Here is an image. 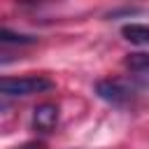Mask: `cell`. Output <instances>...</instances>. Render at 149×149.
Returning <instances> with one entry per match:
<instances>
[{
  "label": "cell",
  "instance_id": "cell-1",
  "mask_svg": "<svg viewBox=\"0 0 149 149\" xmlns=\"http://www.w3.org/2000/svg\"><path fill=\"white\" fill-rule=\"evenodd\" d=\"M144 93V84L137 77H105L95 81V95L112 107L130 109Z\"/></svg>",
  "mask_w": 149,
  "mask_h": 149
},
{
  "label": "cell",
  "instance_id": "cell-2",
  "mask_svg": "<svg viewBox=\"0 0 149 149\" xmlns=\"http://www.w3.org/2000/svg\"><path fill=\"white\" fill-rule=\"evenodd\" d=\"M54 88V81L44 74H26V77H2L0 91L2 98H26L33 93H47Z\"/></svg>",
  "mask_w": 149,
  "mask_h": 149
},
{
  "label": "cell",
  "instance_id": "cell-3",
  "mask_svg": "<svg viewBox=\"0 0 149 149\" xmlns=\"http://www.w3.org/2000/svg\"><path fill=\"white\" fill-rule=\"evenodd\" d=\"M58 126V105L54 102H42L33 109V119H30V128L35 133H51Z\"/></svg>",
  "mask_w": 149,
  "mask_h": 149
},
{
  "label": "cell",
  "instance_id": "cell-4",
  "mask_svg": "<svg viewBox=\"0 0 149 149\" xmlns=\"http://www.w3.org/2000/svg\"><path fill=\"white\" fill-rule=\"evenodd\" d=\"M123 65L130 70V74H133V77L142 79V77H147V74H149V54H144V51L128 54V56H126V61H123Z\"/></svg>",
  "mask_w": 149,
  "mask_h": 149
},
{
  "label": "cell",
  "instance_id": "cell-5",
  "mask_svg": "<svg viewBox=\"0 0 149 149\" xmlns=\"http://www.w3.org/2000/svg\"><path fill=\"white\" fill-rule=\"evenodd\" d=\"M121 35L133 44H149V26L147 23H126Z\"/></svg>",
  "mask_w": 149,
  "mask_h": 149
},
{
  "label": "cell",
  "instance_id": "cell-6",
  "mask_svg": "<svg viewBox=\"0 0 149 149\" xmlns=\"http://www.w3.org/2000/svg\"><path fill=\"white\" fill-rule=\"evenodd\" d=\"M0 42H2V44H19V47H26V44H35L37 37H35V35L12 33L9 28H2V30H0Z\"/></svg>",
  "mask_w": 149,
  "mask_h": 149
}]
</instances>
